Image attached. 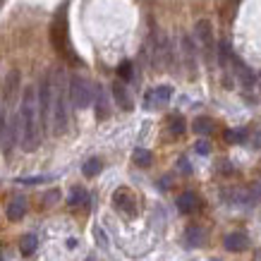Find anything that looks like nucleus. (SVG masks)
I'll return each mask as SVG.
<instances>
[{"mask_svg": "<svg viewBox=\"0 0 261 261\" xmlns=\"http://www.w3.org/2000/svg\"><path fill=\"white\" fill-rule=\"evenodd\" d=\"M89 204V194L87 190H82V187H74L70 192V206H87Z\"/></svg>", "mask_w": 261, "mask_h": 261, "instance_id": "nucleus-19", "label": "nucleus"}, {"mask_svg": "<svg viewBox=\"0 0 261 261\" xmlns=\"http://www.w3.org/2000/svg\"><path fill=\"white\" fill-rule=\"evenodd\" d=\"M197 151H199V153H208V144H206V142H197Z\"/></svg>", "mask_w": 261, "mask_h": 261, "instance_id": "nucleus-28", "label": "nucleus"}, {"mask_svg": "<svg viewBox=\"0 0 261 261\" xmlns=\"http://www.w3.org/2000/svg\"><path fill=\"white\" fill-rule=\"evenodd\" d=\"M245 137H247V132H242V129H238V132H225V139H228L230 144H235V142H245Z\"/></svg>", "mask_w": 261, "mask_h": 261, "instance_id": "nucleus-25", "label": "nucleus"}, {"mask_svg": "<svg viewBox=\"0 0 261 261\" xmlns=\"http://www.w3.org/2000/svg\"><path fill=\"white\" fill-rule=\"evenodd\" d=\"M50 180V175H41V177H24V180H17V182H22V185H36V182H46Z\"/></svg>", "mask_w": 261, "mask_h": 261, "instance_id": "nucleus-26", "label": "nucleus"}, {"mask_svg": "<svg viewBox=\"0 0 261 261\" xmlns=\"http://www.w3.org/2000/svg\"><path fill=\"white\" fill-rule=\"evenodd\" d=\"M36 101H39V115H41V129L43 135L48 132V125L53 120V77L43 74L36 84Z\"/></svg>", "mask_w": 261, "mask_h": 261, "instance_id": "nucleus-3", "label": "nucleus"}, {"mask_svg": "<svg viewBox=\"0 0 261 261\" xmlns=\"http://www.w3.org/2000/svg\"><path fill=\"white\" fill-rule=\"evenodd\" d=\"M70 82L65 80V72L58 70L53 80V132L65 135L70 120Z\"/></svg>", "mask_w": 261, "mask_h": 261, "instance_id": "nucleus-2", "label": "nucleus"}, {"mask_svg": "<svg viewBox=\"0 0 261 261\" xmlns=\"http://www.w3.org/2000/svg\"><path fill=\"white\" fill-rule=\"evenodd\" d=\"M8 125H10V118L8 113H5V108L0 111V144L5 142V135H8Z\"/></svg>", "mask_w": 261, "mask_h": 261, "instance_id": "nucleus-24", "label": "nucleus"}, {"mask_svg": "<svg viewBox=\"0 0 261 261\" xmlns=\"http://www.w3.org/2000/svg\"><path fill=\"white\" fill-rule=\"evenodd\" d=\"M135 163L137 166H142V168H149L151 166V161H153V156H151V151L149 149H135Z\"/></svg>", "mask_w": 261, "mask_h": 261, "instance_id": "nucleus-22", "label": "nucleus"}, {"mask_svg": "<svg viewBox=\"0 0 261 261\" xmlns=\"http://www.w3.org/2000/svg\"><path fill=\"white\" fill-rule=\"evenodd\" d=\"M199 197L194 194V192H185V194H180V199H177V211L180 214H194L199 208Z\"/></svg>", "mask_w": 261, "mask_h": 261, "instance_id": "nucleus-10", "label": "nucleus"}, {"mask_svg": "<svg viewBox=\"0 0 261 261\" xmlns=\"http://www.w3.org/2000/svg\"><path fill=\"white\" fill-rule=\"evenodd\" d=\"M96 96V89L89 84V80L80 77V74H72L70 77V101L74 108H87L91 106Z\"/></svg>", "mask_w": 261, "mask_h": 261, "instance_id": "nucleus-4", "label": "nucleus"}, {"mask_svg": "<svg viewBox=\"0 0 261 261\" xmlns=\"http://www.w3.org/2000/svg\"><path fill=\"white\" fill-rule=\"evenodd\" d=\"M101 168H103V163L98 159H89L84 166H82V173L87 175V177H96V175L101 173Z\"/></svg>", "mask_w": 261, "mask_h": 261, "instance_id": "nucleus-21", "label": "nucleus"}, {"mask_svg": "<svg viewBox=\"0 0 261 261\" xmlns=\"http://www.w3.org/2000/svg\"><path fill=\"white\" fill-rule=\"evenodd\" d=\"M96 115L98 118H108V101H106V96H103V89L98 87L96 89Z\"/></svg>", "mask_w": 261, "mask_h": 261, "instance_id": "nucleus-18", "label": "nucleus"}, {"mask_svg": "<svg viewBox=\"0 0 261 261\" xmlns=\"http://www.w3.org/2000/svg\"><path fill=\"white\" fill-rule=\"evenodd\" d=\"M118 77L122 82H129V80H132V63H129V60H125V63L118 67Z\"/></svg>", "mask_w": 261, "mask_h": 261, "instance_id": "nucleus-23", "label": "nucleus"}, {"mask_svg": "<svg viewBox=\"0 0 261 261\" xmlns=\"http://www.w3.org/2000/svg\"><path fill=\"white\" fill-rule=\"evenodd\" d=\"M113 96H115V103H118L122 111H132V98L127 94V89L122 87V82H115V84H113Z\"/></svg>", "mask_w": 261, "mask_h": 261, "instance_id": "nucleus-13", "label": "nucleus"}, {"mask_svg": "<svg viewBox=\"0 0 261 261\" xmlns=\"http://www.w3.org/2000/svg\"><path fill=\"white\" fill-rule=\"evenodd\" d=\"M27 214V201L24 199H15L8 206V218L10 221H22V216Z\"/></svg>", "mask_w": 261, "mask_h": 261, "instance_id": "nucleus-14", "label": "nucleus"}, {"mask_svg": "<svg viewBox=\"0 0 261 261\" xmlns=\"http://www.w3.org/2000/svg\"><path fill=\"white\" fill-rule=\"evenodd\" d=\"M204 238H206V232L201 228H197V225H192V228L185 230V240H187V245L190 247L204 245Z\"/></svg>", "mask_w": 261, "mask_h": 261, "instance_id": "nucleus-15", "label": "nucleus"}, {"mask_svg": "<svg viewBox=\"0 0 261 261\" xmlns=\"http://www.w3.org/2000/svg\"><path fill=\"white\" fill-rule=\"evenodd\" d=\"M168 129H170V135L180 137L182 132H185V118H182V115H170V118H168Z\"/></svg>", "mask_w": 261, "mask_h": 261, "instance_id": "nucleus-20", "label": "nucleus"}, {"mask_svg": "<svg viewBox=\"0 0 261 261\" xmlns=\"http://www.w3.org/2000/svg\"><path fill=\"white\" fill-rule=\"evenodd\" d=\"M180 46H182V58H185V67L194 77L197 74V46H194L192 36H187V34H182Z\"/></svg>", "mask_w": 261, "mask_h": 261, "instance_id": "nucleus-6", "label": "nucleus"}, {"mask_svg": "<svg viewBox=\"0 0 261 261\" xmlns=\"http://www.w3.org/2000/svg\"><path fill=\"white\" fill-rule=\"evenodd\" d=\"M36 247H39V238H36V235H27V238L19 240V252H22L24 256H32V254L36 252Z\"/></svg>", "mask_w": 261, "mask_h": 261, "instance_id": "nucleus-17", "label": "nucleus"}, {"mask_svg": "<svg viewBox=\"0 0 261 261\" xmlns=\"http://www.w3.org/2000/svg\"><path fill=\"white\" fill-rule=\"evenodd\" d=\"M17 94H19V72L10 70V74L5 77V87H3V103H5V108L15 103Z\"/></svg>", "mask_w": 261, "mask_h": 261, "instance_id": "nucleus-8", "label": "nucleus"}, {"mask_svg": "<svg viewBox=\"0 0 261 261\" xmlns=\"http://www.w3.org/2000/svg\"><path fill=\"white\" fill-rule=\"evenodd\" d=\"M223 245H225L228 252H245L247 247H249V240H247L245 232H230Z\"/></svg>", "mask_w": 261, "mask_h": 261, "instance_id": "nucleus-11", "label": "nucleus"}, {"mask_svg": "<svg viewBox=\"0 0 261 261\" xmlns=\"http://www.w3.org/2000/svg\"><path fill=\"white\" fill-rule=\"evenodd\" d=\"M170 96H173V89L166 87V84H163V87L151 89L149 94H146V108H161V106H168Z\"/></svg>", "mask_w": 261, "mask_h": 261, "instance_id": "nucleus-9", "label": "nucleus"}, {"mask_svg": "<svg viewBox=\"0 0 261 261\" xmlns=\"http://www.w3.org/2000/svg\"><path fill=\"white\" fill-rule=\"evenodd\" d=\"M94 235H96V240H98V245H101V247H108V240H106V232H103L101 228H96V230H94Z\"/></svg>", "mask_w": 261, "mask_h": 261, "instance_id": "nucleus-27", "label": "nucleus"}, {"mask_svg": "<svg viewBox=\"0 0 261 261\" xmlns=\"http://www.w3.org/2000/svg\"><path fill=\"white\" fill-rule=\"evenodd\" d=\"M19 127H22V146L24 151H36L43 137L39 115V101H36V87H27L22 94V108H19Z\"/></svg>", "mask_w": 261, "mask_h": 261, "instance_id": "nucleus-1", "label": "nucleus"}, {"mask_svg": "<svg viewBox=\"0 0 261 261\" xmlns=\"http://www.w3.org/2000/svg\"><path fill=\"white\" fill-rule=\"evenodd\" d=\"M232 67H235V74L240 77V82H242L245 87H252V84H254V72L249 70V67L240 60V58L232 56Z\"/></svg>", "mask_w": 261, "mask_h": 261, "instance_id": "nucleus-12", "label": "nucleus"}, {"mask_svg": "<svg viewBox=\"0 0 261 261\" xmlns=\"http://www.w3.org/2000/svg\"><path fill=\"white\" fill-rule=\"evenodd\" d=\"M113 204L118 211H122L125 216H135L137 214V201L132 197V192L129 190H118L113 194Z\"/></svg>", "mask_w": 261, "mask_h": 261, "instance_id": "nucleus-7", "label": "nucleus"}, {"mask_svg": "<svg viewBox=\"0 0 261 261\" xmlns=\"http://www.w3.org/2000/svg\"><path fill=\"white\" fill-rule=\"evenodd\" d=\"M194 36H197L199 46L204 50L206 60L214 58V29H211V22L208 19H199L197 27H194Z\"/></svg>", "mask_w": 261, "mask_h": 261, "instance_id": "nucleus-5", "label": "nucleus"}, {"mask_svg": "<svg viewBox=\"0 0 261 261\" xmlns=\"http://www.w3.org/2000/svg\"><path fill=\"white\" fill-rule=\"evenodd\" d=\"M192 129H194L199 137L211 135V132H214V120L211 118H197L194 122H192Z\"/></svg>", "mask_w": 261, "mask_h": 261, "instance_id": "nucleus-16", "label": "nucleus"}]
</instances>
